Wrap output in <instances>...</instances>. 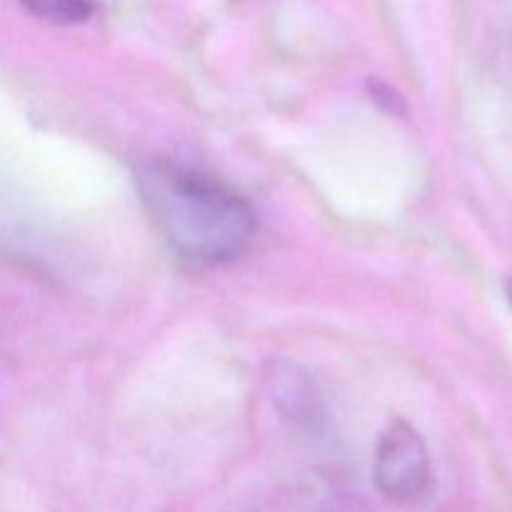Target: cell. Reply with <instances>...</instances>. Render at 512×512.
<instances>
[{
	"label": "cell",
	"mask_w": 512,
	"mask_h": 512,
	"mask_svg": "<svg viewBox=\"0 0 512 512\" xmlns=\"http://www.w3.org/2000/svg\"><path fill=\"white\" fill-rule=\"evenodd\" d=\"M375 485L390 503L400 505L415 503L428 490V445L408 420L395 418L380 435L375 448Z\"/></svg>",
	"instance_id": "obj_2"
},
{
	"label": "cell",
	"mask_w": 512,
	"mask_h": 512,
	"mask_svg": "<svg viewBox=\"0 0 512 512\" xmlns=\"http://www.w3.org/2000/svg\"><path fill=\"white\" fill-rule=\"evenodd\" d=\"M270 385H273V403L283 420H288L298 433L308 438H325L328 413L318 385L310 380V375H305L298 365L280 363L270 378Z\"/></svg>",
	"instance_id": "obj_3"
},
{
	"label": "cell",
	"mask_w": 512,
	"mask_h": 512,
	"mask_svg": "<svg viewBox=\"0 0 512 512\" xmlns=\"http://www.w3.org/2000/svg\"><path fill=\"white\" fill-rule=\"evenodd\" d=\"M505 290H508V303L512 305V280H510V283H508V288H505Z\"/></svg>",
	"instance_id": "obj_5"
},
{
	"label": "cell",
	"mask_w": 512,
	"mask_h": 512,
	"mask_svg": "<svg viewBox=\"0 0 512 512\" xmlns=\"http://www.w3.org/2000/svg\"><path fill=\"white\" fill-rule=\"evenodd\" d=\"M30 15L53 25L85 23L95 13L93 0H20Z\"/></svg>",
	"instance_id": "obj_4"
},
{
	"label": "cell",
	"mask_w": 512,
	"mask_h": 512,
	"mask_svg": "<svg viewBox=\"0 0 512 512\" xmlns=\"http://www.w3.org/2000/svg\"><path fill=\"white\" fill-rule=\"evenodd\" d=\"M140 203L170 253L190 268H215L248 253L258 235L253 205L223 180L168 158L135 168Z\"/></svg>",
	"instance_id": "obj_1"
}]
</instances>
